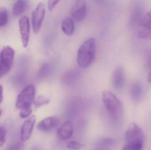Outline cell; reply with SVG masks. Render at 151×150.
<instances>
[{
    "label": "cell",
    "instance_id": "cell-1",
    "mask_svg": "<svg viewBox=\"0 0 151 150\" xmlns=\"http://www.w3.org/2000/svg\"><path fill=\"white\" fill-rule=\"evenodd\" d=\"M96 42L94 38H90L83 42L77 52L78 65L83 68H87L93 63L96 58Z\"/></svg>",
    "mask_w": 151,
    "mask_h": 150
},
{
    "label": "cell",
    "instance_id": "cell-2",
    "mask_svg": "<svg viewBox=\"0 0 151 150\" xmlns=\"http://www.w3.org/2000/svg\"><path fill=\"white\" fill-rule=\"evenodd\" d=\"M126 144L124 150H141L143 148L145 136L141 128L134 123L129 126L125 134Z\"/></svg>",
    "mask_w": 151,
    "mask_h": 150
},
{
    "label": "cell",
    "instance_id": "cell-3",
    "mask_svg": "<svg viewBox=\"0 0 151 150\" xmlns=\"http://www.w3.org/2000/svg\"><path fill=\"white\" fill-rule=\"evenodd\" d=\"M102 98L105 107L111 118L115 121H119L123 113V106L119 99L114 93L109 91L103 92Z\"/></svg>",
    "mask_w": 151,
    "mask_h": 150
},
{
    "label": "cell",
    "instance_id": "cell-4",
    "mask_svg": "<svg viewBox=\"0 0 151 150\" xmlns=\"http://www.w3.org/2000/svg\"><path fill=\"white\" fill-rule=\"evenodd\" d=\"M35 89L33 85L26 86L18 95L16 102V107L19 110L31 107L34 101Z\"/></svg>",
    "mask_w": 151,
    "mask_h": 150
},
{
    "label": "cell",
    "instance_id": "cell-5",
    "mask_svg": "<svg viewBox=\"0 0 151 150\" xmlns=\"http://www.w3.org/2000/svg\"><path fill=\"white\" fill-rule=\"evenodd\" d=\"M15 52L14 49L9 46H6L2 49L0 54V67L3 75L10 70L13 60Z\"/></svg>",
    "mask_w": 151,
    "mask_h": 150
},
{
    "label": "cell",
    "instance_id": "cell-6",
    "mask_svg": "<svg viewBox=\"0 0 151 150\" xmlns=\"http://www.w3.org/2000/svg\"><path fill=\"white\" fill-rule=\"evenodd\" d=\"M46 9L45 4L40 3L32 14V23L33 30L35 33L39 32L45 16Z\"/></svg>",
    "mask_w": 151,
    "mask_h": 150
},
{
    "label": "cell",
    "instance_id": "cell-7",
    "mask_svg": "<svg viewBox=\"0 0 151 150\" xmlns=\"http://www.w3.org/2000/svg\"><path fill=\"white\" fill-rule=\"evenodd\" d=\"M19 26L22 45L24 48H26L29 43L30 36V21L27 16L20 17L19 20Z\"/></svg>",
    "mask_w": 151,
    "mask_h": 150
},
{
    "label": "cell",
    "instance_id": "cell-8",
    "mask_svg": "<svg viewBox=\"0 0 151 150\" xmlns=\"http://www.w3.org/2000/svg\"><path fill=\"white\" fill-rule=\"evenodd\" d=\"M141 26L138 36L144 39H151V10L141 18L139 22Z\"/></svg>",
    "mask_w": 151,
    "mask_h": 150
},
{
    "label": "cell",
    "instance_id": "cell-9",
    "mask_svg": "<svg viewBox=\"0 0 151 150\" xmlns=\"http://www.w3.org/2000/svg\"><path fill=\"white\" fill-rule=\"evenodd\" d=\"M88 8L83 0H77L72 9V15L76 21L81 22L86 16Z\"/></svg>",
    "mask_w": 151,
    "mask_h": 150
},
{
    "label": "cell",
    "instance_id": "cell-10",
    "mask_svg": "<svg viewBox=\"0 0 151 150\" xmlns=\"http://www.w3.org/2000/svg\"><path fill=\"white\" fill-rule=\"evenodd\" d=\"M59 123V119L51 116L43 119L37 124V128L40 131L49 132L55 129Z\"/></svg>",
    "mask_w": 151,
    "mask_h": 150
},
{
    "label": "cell",
    "instance_id": "cell-11",
    "mask_svg": "<svg viewBox=\"0 0 151 150\" xmlns=\"http://www.w3.org/2000/svg\"><path fill=\"white\" fill-rule=\"evenodd\" d=\"M74 133V124L71 120L65 121L57 131L58 136L63 140L70 139Z\"/></svg>",
    "mask_w": 151,
    "mask_h": 150
},
{
    "label": "cell",
    "instance_id": "cell-12",
    "mask_svg": "<svg viewBox=\"0 0 151 150\" xmlns=\"http://www.w3.org/2000/svg\"><path fill=\"white\" fill-rule=\"evenodd\" d=\"M35 121L36 117L33 115L23 123L21 130V139L23 141H26L30 138L33 130Z\"/></svg>",
    "mask_w": 151,
    "mask_h": 150
},
{
    "label": "cell",
    "instance_id": "cell-13",
    "mask_svg": "<svg viewBox=\"0 0 151 150\" xmlns=\"http://www.w3.org/2000/svg\"><path fill=\"white\" fill-rule=\"evenodd\" d=\"M125 82L124 70L121 67H118L114 71L112 82L114 87L120 90L123 87Z\"/></svg>",
    "mask_w": 151,
    "mask_h": 150
},
{
    "label": "cell",
    "instance_id": "cell-14",
    "mask_svg": "<svg viewBox=\"0 0 151 150\" xmlns=\"http://www.w3.org/2000/svg\"><path fill=\"white\" fill-rule=\"evenodd\" d=\"M142 88L138 82H134L130 86V94L131 99L135 102H138L142 96Z\"/></svg>",
    "mask_w": 151,
    "mask_h": 150
},
{
    "label": "cell",
    "instance_id": "cell-15",
    "mask_svg": "<svg viewBox=\"0 0 151 150\" xmlns=\"http://www.w3.org/2000/svg\"><path fill=\"white\" fill-rule=\"evenodd\" d=\"M62 29L64 33L67 36L73 35L75 29L73 20L69 17L65 18L62 22Z\"/></svg>",
    "mask_w": 151,
    "mask_h": 150
},
{
    "label": "cell",
    "instance_id": "cell-16",
    "mask_svg": "<svg viewBox=\"0 0 151 150\" xmlns=\"http://www.w3.org/2000/svg\"><path fill=\"white\" fill-rule=\"evenodd\" d=\"M27 7V2L25 0H18L12 8V13L15 16H21L25 11Z\"/></svg>",
    "mask_w": 151,
    "mask_h": 150
},
{
    "label": "cell",
    "instance_id": "cell-17",
    "mask_svg": "<svg viewBox=\"0 0 151 150\" xmlns=\"http://www.w3.org/2000/svg\"><path fill=\"white\" fill-rule=\"evenodd\" d=\"M115 141L111 138H104L101 139L97 143L96 147L98 149H104L112 147L114 145Z\"/></svg>",
    "mask_w": 151,
    "mask_h": 150
},
{
    "label": "cell",
    "instance_id": "cell-18",
    "mask_svg": "<svg viewBox=\"0 0 151 150\" xmlns=\"http://www.w3.org/2000/svg\"><path fill=\"white\" fill-rule=\"evenodd\" d=\"M77 76V72L75 70H69L65 74L63 80L65 84H70L75 82Z\"/></svg>",
    "mask_w": 151,
    "mask_h": 150
},
{
    "label": "cell",
    "instance_id": "cell-19",
    "mask_svg": "<svg viewBox=\"0 0 151 150\" xmlns=\"http://www.w3.org/2000/svg\"><path fill=\"white\" fill-rule=\"evenodd\" d=\"M51 67L48 63H44L41 67L39 73L38 77L40 78H45L47 77L50 74L51 71Z\"/></svg>",
    "mask_w": 151,
    "mask_h": 150
},
{
    "label": "cell",
    "instance_id": "cell-20",
    "mask_svg": "<svg viewBox=\"0 0 151 150\" xmlns=\"http://www.w3.org/2000/svg\"><path fill=\"white\" fill-rule=\"evenodd\" d=\"M9 19L8 11L5 8L0 7V27L7 24Z\"/></svg>",
    "mask_w": 151,
    "mask_h": 150
},
{
    "label": "cell",
    "instance_id": "cell-21",
    "mask_svg": "<svg viewBox=\"0 0 151 150\" xmlns=\"http://www.w3.org/2000/svg\"><path fill=\"white\" fill-rule=\"evenodd\" d=\"M50 100L48 98L44 96H40L36 98L34 100L35 106L36 107H40L42 106L47 105Z\"/></svg>",
    "mask_w": 151,
    "mask_h": 150
},
{
    "label": "cell",
    "instance_id": "cell-22",
    "mask_svg": "<svg viewBox=\"0 0 151 150\" xmlns=\"http://www.w3.org/2000/svg\"><path fill=\"white\" fill-rule=\"evenodd\" d=\"M67 147L68 149H71L77 150L80 149L84 147V145L76 141H72L69 142L67 144Z\"/></svg>",
    "mask_w": 151,
    "mask_h": 150
},
{
    "label": "cell",
    "instance_id": "cell-23",
    "mask_svg": "<svg viewBox=\"0 0 151 150\" xmlns=\"http://www.w3.org/2000/svg\"><path fill=\"white\" fill-rule=\"evenodd\" d=\"M6 129L0 127V147L4 145L6 141Z\"/></svg>",
    "mask_w": 151,
    "mask_h": 150
},
{
    "label": "cell",
    "instance_id": "cell-24",
    "mask_svg": "<svg viewBox=\"0 0 151 150\" xmlns=\"http://www.w3.org/2000/svg\"><path fill=\"white\" fill-rule=\"evenodd\" d=\"M32 107H28V108H25V109L20 110L19 112V116L21 118L25 119L29 117L32 113Z\"/></svg>",
    "mask_w": 151,
    "mask_h": 150
},
{
    "label": "cell",
    "instance_id": "cell-25",
    "mask_svg": "<svg viewBox=\"0 0 151 150\" xmlns=\"http://www.w3.org/2000/svg\"><path fill=\"white\" fill-rule=\"evenodd\" d=\"M60 0H48V8L50 11H52L57 5L59 3Z\"/></svg>",
    "mask_w": 151,
    "mask_h": 150
},
{
    "label": "cell",
    "instance_id": "cell-26",
    "mask_svg": "<svg viewBox=\"0 0 151 150\" xmlns=\"http://www.w3.org/2000/svg\"><path fill=\"white\" fill-rule=\"evenodd\" d=\"M3 88L1 85H0V104L1 103L2 101L3 100Z\"/></svg>",
    "mask_w": 151,
    "mask_h": 150
},
{
    "label": "cell",
    "instance_id": "cell-27",
    "mask_svg": "<svg viewBox=\"0 0 151 150\" xmlns=\"http://www.w3.org/2000/svg\"><path fill=\"white\" fill-rule=\"evenodd\" d=\"M148 80L149 82L151 83V71L149 73V75H148Z\"/></svg>",
    "mask_w": 151,
    "mask_h": 150
},
{
    "label": "cell",
    "instance_id": "cell-28",
    "mask_svg": "<svg viewBox=\"0 0 151 150\" xmlns=\"http://www.w3.org/2000/svg\"><path fill=\"white\" fill-rule=\"evenodd\" d=\"M3 75V73L1 69V67H0V79H1L2 76Z\"/></svg>",
    "mask_w": 151,
    "mask_h": 150
},
{
    "label": "cell",
    "instance_id": "cell-29",
    "mask_svg": "<svg viewBox=\"0 0 151 150\" xmlns=\"http://www.w3.org/2000/svg\"><path fill=\"white\" fill-rule=\"evenodd\" d=\"M2 112V111L1 109H0V116H1V114Z\"/></svg>",
    "mask_w": 151,
    "mask_h": 150
}]
</instances>
